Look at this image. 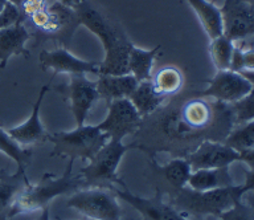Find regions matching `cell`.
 I'll use <instances>...</instances> for the list:
<instances>
[{
    "instance_id": "1",
    "label": "cell",
    "mask_w": 254,
    "mask_h": 220,
    "mask_svg": "<svg viewBox=\"0 0 254 220\" xmlns=\"http://www.w3.org/2000/svg\"><path fill=\"white\" fill-rule=\"evenodd\" d=\"M151 116L143 118L135 133L139 141L134 147L151 152L168 151L184 158L202 141L226 138L224 130H232L234 116L232 106L210 102L206 97L194 94H175Z\"/></svg>"
},
{
    "instance_id": "2",
    "label": "cell",
    "mask_w": 254,
    "mask_h": 220,
    "mask_svg": "<svg viewBox=\"0 0 254 220\" xmlns=\"http://www.w3.org/2000/svg\"><path fill=\"white\" fill-rule=\"evenodd\" d=\"M74 11L79 25L91 31L103 45L105 59L99 67V74H128V55L134 44L125 31L98 12L87 0Z\"/></svg>"
},
{
    "instance_id": "3",
    "label": "cell",
    "mask_w": 254,
    "mask_h": 220,
    "mask_svg": "<svg viewBox=\"0 0 254 220\" xmlns=\"http://www.w3.org/2000/svg\"><path fill=\"white\" fill-rule=\"evenodd\" d=\"M75 160L69 159L65 171L61 176L55 174H44L37 184L28 183L20 192L8 212V219L24 212L37 211L48 207L52 200L60 195L77 191L85 184L79 175H73V166Z\"/></svg>"
},
{
    "instance_id": "4",
    "label": "cell",
    "mask_w": 254,
    "mask_h": 220,
    "mask_svg": "<svg viewBox=\"0 0 254 220\" xmlns=\"http://www.w3.org/2000/svg\"><path fill=\"white\" fill-rule=\"evenodd\" d=\"M241 186L216 188L210 191H194L184 187L175 192L171 204L184 215L220 218L242 199Z\"/></svg>"
},
{
    "instance_id": "5",
    "label": "cell",
    "mask_w": 254,
    "mask_h": 220,
    "mask_svg": "<svg viewBox=\"0 0 254 220\" xmlns=\"http://www.w3.org/2000/svg\"><path fill=\"white\" fill-rule=\"evenodd\" d=\"M48 141L53 144L51 156L90 160L106 145L109 137L106 133L101 132L97 125H82L71 132L49 134Z\"/></svg>"
},
{
    "instance_id": "6",
    "label": "cell",
    "mask_w": 254,
    "mask_h": 220,
    "mask_svg": "<svg viewBox=\"0 0 254 220\" xmlns=\"http://www.w3.org/2000/svg\"><path fill=\"white\" fill-rule=\"evenodd\" d=\"M134 145H125L123 141L109 140L106 145L90 159L89 164L81 168L78 175L82 178L85 184L93 187L113 188L114 184L126 186L118 176V166L123 155Z\"/></svg>"
},
{
    "instance_id": "7",
    "label": "cell",
    "mask_w": 254,
    "mask_h": 220,
    "mask_svg": "<svg viewBox=\"0 0 254 220\" xmlns=\"http://www.w3.org/2000/svg\"><path fill=\"white\" fill-rule=\"evenodd\" d=\"M66 206L93 220L122 219V208L118 200L105 187L77 190L67 198Z\"/></svg>"
},
{
    "instance_id": "8",
    "label": "cell",
    "mask_w": 254,
    "mask_h": 220,
    "mask_svg": "<svg viewBox=\"0 0 254 220\" xmlns=\"http://www.w3.org/2000/svg\"><path fill=\"white\" fill-rule=\"evenodd\" d=\"M69 84H63L56 86V92H59L65 101L69 104L71 114L74 117L75 125H85L86 117L93 108V105L99 98L97 85L93 81L87 80L86 74L77 73L69 74Z\"/></svg>"
},
{
    "instance_id": "9",
    "label": "cell",
    "mask_w": 254,
    "mask_h": 220,
    "mask_svg": "<svg viewBox=\"0 0 254 220\" xmlns=\"http://www.w3.org/2000/svg\"><path fill=\"white\" fill-rule=\"evenodd\" d=\"M142 121V116L128 98H119L107 104L106 118L97 128L106 133L109 140L123 141L125 137L138 132Z\"/></svg>"
},
{
    "instance_id": "10",
    "label": "cell",
    "mask_w": 254,
    "mask_h": 220,
    "mask_svg": "<svg viewBox=\"0 0 254 220\" xmlns=\"http://www.w3.org/2000/svg\"><path fill=\"white\" fill-rule=\"evenodd\" d=\"M206 89L198 92V94L222 104H236L253 89V85L241 73L230 69L217 71L216 76L206 81Z\"/></svg>"
},
{
    "instance_id": "11",
    "label": "cell",
    "mask_w": 254,
    "mask_h": 220,
    "mask_svg": "<svg viewBox=\"0 0 254 220\" xmlns=\"http://www.w3.org/2000/svg\"><path fill=\"white\" fill-rule=\"evenodd\" d=\"M222 35L238 41L254 35V5L248 0H224Z\"/></svg>"
},
{
    "instance_id": "12",
    "label": "cell",
    "mask_w": 254,
    "mask_h": 220,
    "mask_svg": "<svg viewBox=\"0 0 254 220\" xmlns=\"http://www.w3.org/2000/svg\"><path fill=\"white\" fill-rule=\"evenodd\" d=\"M193 170L229 167L230 164L240 160V152L220 141H202L193 151L184 156Z\"/></svg>"
},
{
    "instance_id": "13",
    "label": "cell",
    "mask_w": 254,
    "mask_h": 220,
    "mask_svg": "<svg viewBox=\"0 0 254 220\" xmlns=\"http://www.w3.org/2000/svg\"><path fill=\"white\" fill-rule=\"evenodd\" d=\"M118 198L130 204L131 207L143 216L144 220H190L188 216L178 211L171 203H166L162 198V192H158L155 198L144 199L134 195L123 186V190H114Z\"/></svg>"
},
{
    "instance_id": "14",
    "label": "cell",
    "mask_w": 254,
    "mask_h": 220,
    "mask_svg": "<svg viewBox=\"0 0 254 220\" xmlns=\"http://www.w3.org/2000/svg\"><path fill=\"white\" fill-rule=\"evenodd\" d=\"M40 68L43 71H53V74L67 73V74H77V73H93L99 74L101 63L97 61H86L71 55L66 48L60 47L53 51H41L39 56Z\"/></svg>"
},
{
    "instance_id": "15",
    "label": "cell",
    "mask_w": 254,
    "mask_h": 220,
    "mask_svg": "<svg viewBox=\"0 0 254 220\" xmlns=\"http://www.w3.org/2000/svg\"><path fill=\"white\" fill-rule=\"evenodd\" d=\"M48 11L49 23L40 32L47 39H53L63 43L64 48H66L70 44L75 29L79 27L77 13L74 9L69 8L59 1H55L53 4L49 5Z\"/></svg>"
},
{
    "instance_id": "16",
    "label": "cell",
    "mask_w": 254,
    "mask_h": 220,
    "mask_svg": "<svg viewBox=\"0 0 254 220\" xmlns=\"http://www.w3.org/2000/svg\"><path fill=\"white\" fill-rule=\"evenodd\" d=\"M56 74H52L51 80H49V84L43 85L40 88L39 96H37V100H36L35 105H33V109H32V113L29 118H28L24 124L16 126V128L8 129L7 133L13 138V140L17 142L19 145H32L37 144V142H44V141H48V134L45 128L41 124V120H40V109H41V104H43L44 98L47 96V93L51 90V84L52 81L55 80Z\"/></svg>"
},
{
    "instance_id": "17",
    "label": "cell",
    "mask_w": 254,
    "mask_h": 220,
    "mask_svg": "<svg viewBox=\"0 0 254 220\" xmlns=\"http://www.w3.org/2000/svg\"><path fill=\"white\" fill-rule=\"evenodd\" d=\"M29 39L31 33L24 23H17L8 28L0 29V68H5L8 60L12 56H31L29 51L25 48Z\"/></svg>"
},
{
    "instance_id": "18",
    "label": "cell",
    "mask_w": 254,
    "mask_h": 220,
    "mask_svg": "<svg viewBox=\"0 0 254 220\" xmlns=\"http://www.w3.org/2000/svg\"><path fill=\"white\" fill-rule=\"evenodd\" d=\"M139 81L132 74H99L95 81L99 98L107 104L119 98H128L138 86Z\"/></svg>"
},
{
    "instance_id": "19",
    "label": "cell",
    "mask_w": 254,
    "mask_h": 220,
    "mask_svg": "<svg viewBox=\"0 0 254 220\" xmlns=\"http://www.w3.org/2000/svg\"><path fill=\"white\" fill-rule=\"evenodd\" d=\"M187 186L194 191H210L216 188L234 186L229 167L209 168V170H193L190 172Z\"/></svg>"
},
{
    "instance_id": "20",
    "label": "cell",
    "mask_w": 254,
    "mask_h": 220,
    "mask_svg": "<svg viewBox=\"0 0 254 220\" xmlns=\"http://www.w3.org/2000/svg\"><path fill=\"white\" fill-rule=\"evenodd\" d=\"M167 97L155 88L152 80L140 81L135 90L131 93L128 100L134 105L135 109L142 116V118L151 116L155 110H158L164 102Z\"/></svg>"
},
{
    "instance_id": "21",
    "label": "cell",
    "mask_w": 254,
    "mask_h": 220,
    "mask_svg": "<svg viewBox=\"0 0 254 220\" xmlns=\"http://www.w3.org/2000/svg\"><path fill=\"white\" fill-rule=\"evenodd\" d=\"M29 183L24 170H19L13 175H8L0 170V220L8 219V212L20 192Z\"/></svg>"
},
{
    "instance_id": "22",
    "label": "cell",
    "mask_w": 254,
    "mask_h": 220,
    "mask_svg": "<svg viewBox=\"0 0 254 220\" xmlns=\"http://www.w3.org/2000/svg\"><path fill=\"white\" fill-rule=\"evenodd\" d=\"M187 3L197 15L198 20L209 39L222 35L221 9L217 5L208 0H187Z\"/></svg>"
},
{
    "instance_id": "23",
    "label": "cell",
    "mask_w": 254,
    "mask_h": 220,
    "mask_svg": "<svg viewBox=\"0 0 254 220\" xmlns=\"http://www.w3.org/2000/svg\"><path fill=\"white\" fill-rule=\"evenodd\" d=\"M160 48H162L160 45H156L152 49H143L132 45L128 55V72L139 82L152 78L154 60L158 56Z\"/></svg>"
},
{
    "instance_id": "24",
    "label": "cell",
    "mask_w": 254,
    "mask_h": 220,
    "mask_svg": "<svg viewBox=\"0 0 254 220\" xmlns=\"http://www.w3.org/2000/svg\"><path fill=\"white\" fill-rule=\"evenodd\" d=\"M155 168L160 178L174 190V192L186 187L192 172V168L186 158H174L164 166L155 164Z\"/></svg>"
},
{
    "instance_id": "25",
    "label": "cell",
    "mask_w": 254,
    "mask_h": 220,
    "mask_svg": "<svg viewBox=\"0 0 254 220\" xmlns=\"http://www.w3.org/2000/svg\"><path fill=\"white\" fill-rule=\"evenodd\" d=\"M151 80L154 82L155 88L166 97H172L180 93L184 85V76L182 71L172 65L159 69Z\"/></svg>"
},
{
    "instance_id": "26",
    "label": "cell",
    "mask_w": 254,
    "mask_h": 220,
    "mask_svg": "<svg viewBox=\"0 0 254 220\" xmlns=\"http://www.w3.org/2000/svg\"><path fill=\"white\" fill-rule=\"evenodd\" d=\"M233 49L234 41L228 39L225 35H220V36L214 37V39H210L209 53L217 71L230 69V61H232V56H233Z\"/></svg>"
},
{
    "instance_id": "27",
    "label": "cell",
    "mask_w": 254,
    "mask_h": 220,
    "mask_svg": "<svg viewBox=\"0 0 254 220\" xmlns=\"http://www.w3.org/2000/svg\"><path fill=\"white\" fill-rule=\"evenodd\" d=\"M225 144L234 148L236 151L242 152L254 147V120L238 124L237 128L232 129L226 136Z\"/></svg>"
},
{
    "instance_id": "28",
    "label": "cell",
    "mask_w": 254,
    "mask_h": 220,
    "mask_svg": "<svg viewBox=\"0 0 254 220\" xmlns=\"http://www.w3.org/2000/svg\"><path fill=\"white\" fill-rule=\"evenodd\" d=\"M0 151L4 152L5 155L15 160L17 163L19 170H24L27 164L29 163L32 156V150L28 148H23L21 145H19L5 130L0 128Z\"/></svg>"
},
{
    "instance_id": "29",
    "label": "cell",
    "mask_w": 254,
    "mask_h": 220,
    "mask_svg": "<svg viewBox=\"0 0 254 220\" xmlns=\"http://www.w3.org/2000/svg\"><path fill=\"white\" fill-rule=\"evenodd\" d=\"M230 71L234 72H252L254 71V47L244 49L234 45L233 56L230 61Z\"/></svg>"
},
{
    "instance_id": "30",
    "label": "cell",
    "mask_w": 254,
    "mask_h": 220,
    "mask_svg": "<svg viewBox=\"0 0 254 220\" xmlns=\"http://www.w3.org/2000/svg\"><path fill=\"white\" fill-rule=\"evenodd\" d=\"M234 124H244L254 120V86L242 100L232 105Z\"/></svg>"
},
{
    "instance_id": "31",
    "label": "cell",
    "mask_w": 254,
    "mask_h": 220,
    "mask_svg": "<svg viewBox=\"0 0 254 220\" xmlns=\"http://www.w3.org/2000/svg\"><path fill=\"white\" fill-rule=\"evenodd\" d=\"M24 17L20 12L19 7L12 4L9 1L5 3L3 11L0 12V29L8 28L12 25L17 24V23H24Z\"/></svg>"
},
{
    "instance_id": "32",
    "label": "cell",
    "mask_w": 254,
    "mask_h": 220,
    "mask_svg": "<svg viewBox=\"0 0 254 220\" xmlns=\"http://www.w3.org/2000/svg\"><path fill=\"white\" fill-rule=\"evenodd\" d=\"M220 220H254V208L252 206H246L242 203V199L238 202L229 211L224 212Z\"/></svg>"
},
{
    "instance_id": "33",
    "label": "cell",
    "mask_w": 254,
    "mask_h": 220,
    "mask_svg": "<svg viewBox=\"0 0 254 220\" xmlns=\"http://www.w3.org/2000/svg\"><path fill=\"white\" fill-rule=\"evenodd\" d=\"M48 0H24L23 4L20 7V12L23 15L24 20H27L28 17L32 16L33 13L43 11L48 8Z\"/></svg>"
},
{
    "instance_id": "34",
    "label": "cell",
    "mask_w": 254,
    "mask_h": 220,
    "mask_svg": "<svg viewBox=\"0 0 254 220\" xmlns=\"http://www.w3.org/2000/svg\"><path fill=\"white\" fill-rule=\"evenodd\" d=\"M28 19L31 20V24L33 25V27L37 29V32H39V31L45 28V25L49 23V11H48V8H45L43 9V11H39V12L33 13V15L28 17Z\"/></svg>"
},
{
    "instance_id": "35",
    "label": "cell",
    "mask_w": 254,
    "mask_h": 220,
    "mask_svg": "<svg viewBox=\"0 0 254 220\" xmlns=\"http://www.w3.org/2000/svg\"><path fill=\"white\" fill-rule=\"evenodd\" d=\"M240 162H244L252 171H254V147L240 152Z\"/></svg>"
},
{
    "instance_id": "36",
    "label": "cell",
    "mask_w": 254,
    "mask_h": 220,
    "mask_svg": "<svg viewBox=\"0 0 254 220\" xmlns=\"http://www.w3.org/2000/svg\"><path fill=\"white\" fill-rule=\"evenodd\" d=\"M242 192H254V171L248 170L245 172V183L241 186Z\"/></svg>"
},
{
    "instance_id": "37",
    "label": "cell",
    "mask_w": 254,
    "mask_h": 220,
    "mask_svg": "<svg viewBox=\"0 0 254 220\" xmlns=\"http://www.w3.org/2000/svg\"><path fill=\"white\" fill-rule=\"evenodd\" d=\"M57 1L61 3V4L66 5V7H69V8L75 9V8H78L79 5L82 4V3H85L86 0H57Z\"/></svg>"
},
{
    "instance_id": "38",
    "label": "cell",
    "mask_w": 254,
    "mask_h": 220,
    "mask_svg": "<svg viewBox=\"0 0 254 220\" xmlns=\"http://www.w3.org/2000/svg\"><path fill=\"white\" fill-rule=\"evenodd\" d=\"M241 74L254 86V71H252V72H241Z\"/></svg>"
},
{
    "instance_id": "39",
    "label": "cell",
    "mask_w": 254,
    "mask_h": 220,
    "mask_svg": "<svg viewBox=\"0 0 254 220\" xmlns=\"http://www.w3.org/2000/svg\"><path fill=\"white\" fill-rule=\"evenodd\" d=\"M39 220H49V207H45L41 210V216Z\"/></svg>"
},
{
    "instance_id": "40",
    "label": "cell",
    "mask_w": 254,
    "mask_h": 220,
    "mask_svg": "<svg viewBox=\"0 0 254 220\" xmlns=\"http://www.w3.org/2000/svg\"><path fill=\"white\" fill-rule=\"evenodd\" d=\"M8 1H9V3H12V4H15L16 7H21V4H23V1L24 0H8Z\"/></svg>"
},
{
    "instance_id": "41",
    "label": "cell",
    "mask_w": 254,
    "mask_h": 220,
    "mask_svg": "<svg viewBox=\"0 0 254 220\" xmlns=\"http://www.w3.org/2000/svg\"><path fill=\"white\" fill-rule=\"evenodd\" d=\"M8 0H0V12L3 11L4 8V5H5V3H7Z\"/></svg>"
},
{
    "instance_id": "42",
    "label": "cell",
    "mask_w": 254,
    "mask_h": 220,
    "mask_svg": "<svg viewBox=\"0 0 254 220\" xmlns=\"http://www.w3.org/2000/svg\"><path fill=\"white\" fill-rule=\"evenodd\" d=\"M248 1H249V3H252V4L254 5V0H248Z\"/></svg>"
},
{
    "instance_id": "43",
    "label": "cell",
    "mask_w": 254,
    "mask_h": 220,
    "mask_svg": "<svg viewBox=\"0 0 254 220\" xmlns=\"http://www.w3.org/2000/svg\"><path fill=\"white\" fill-rule=\"evenodd\" d=\"M250 206H252V207H253V208H254V203H252V204H250Z\"/></svg>"
},
{
    "instance_id": "44",
    "label": "cell",
    "mask_w": 254,
    "mask_h": 220,
    "mask_svg": "<svg viewBox=\"0 0 254 220\" xmlns=\"http://www.w3.org/2000/svg\"><path fill=\"white\" fill-rule=\"evenodd\" d=\"M57 220H63V219H60V218H57Z\"/></svg>"
}]
</instances>
